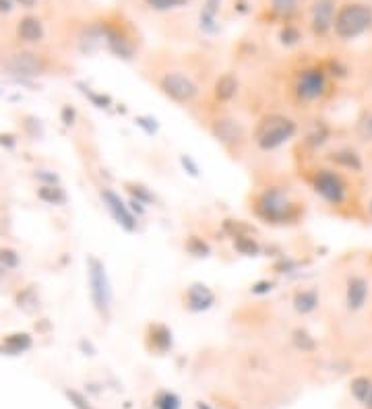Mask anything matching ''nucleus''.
<instances>
[{
	"mask_svg": "<svg viewBox=\"0 0 372 409\" xmlns=\"http://www.w3.org/2000/svg\"><path fill=\"white\" fill-rule=\"evenodd\" d=\"M254 211L260 219H265L267 223H275V225H283V223H291L298 219L300 215V207L298 202H293L289 198V194L283 188H265L256 200H254Z\"/></svg>",
	"mask_w": 372,
	"mask_h": 409,
	"instance_id": "f257e3e1",
	"label": "nucleus"
},
{
	"mask_svg": "<svg viewBox=\"0 0 372 409\" xmlns=\"http://www.w3.org/2000/svg\"><path fill=\"white\" fill-rule=\"evenodd\" d=\"M298 132V124L283 114H267L254 128V143L262 151H273L291 140Z\"/></svg>",
	"mask_w": 372,
	"mask_h": 409,
	"instance_id": "f03ea898",
	"label": "nucleus"
},
{
	"mask_svg": "<svg viewBox=\"0 0 372 409\" xmlns=\"http://www.w3.org/2000/svg\"><path fill=\"white\" fill-rule=\"evenodd\" d=\"M372 27V6L362 2L343 4L333 19V31L339 39H355Z\"/></svg>",
	"mask_w": 372,
	"mask_h": 409,
	"instance_id": "7ed1b4c3",
	"label": "nucleus"
},
{
	"mask_svg": "<svg viewBox=\"0 0 372 409\" xmlns=\"http://www.w3.org/2000/svg\"><path fill=\"white\" fill-rule=\"evenodd\" d=\"M87 279H89V295L93 308L101 318H107L112 310V285L105 264L95 256L87 258Z\"/></svg>",
	"mask_w": 372,
	"mask_h": 409,
	"instance_id": "20e7f679",
	"label": "nucleus"
},
{
	"mask_svg": "<svg viewBox=\"0 0 372 409\" xmlns=\"http://www.w3.org/2000/svg\"><path fill=\"white\" fill-rule=\"evenodd\" d=\"M312 188L324 202H329L333 207L343 204L347 198V182L343 180V176L339 171L329 169V167H320L314 171Z\"/></svg>",
	"mask_w": 372,
	"mask_h": 409,
	"instance_id": "39448f33",
	"label": "nucleus"
},
{
	"mask_svg": "<svg viewBox=\"0 0 372 409\" xmlns=\"http://www.w3.org/2000/svg\"><path fill=\"white\" fill-rule=\"evenodd\" d=\"M159 89L165 97H169L176 103H192L198 97V85L184 72H165L159 78Z\"/></svg>",
	"mask_w": 372,
	"mask_h": 409,
	"instance_id": "423d86ee",
	"label": "nucleus"
},
{
	"mask_svg": "<svg viewBox=\"0 0 372 409\" xmlns=\"http://www.w3.org/2000/svg\"><path fill=\"white\" fill-rule=\"evenodd\" d=\"M327 93V70L312 66L296 76V95L302 101H316Z\"/></svg>",
	"mask_w": 372,
	"mask_h": 409,
	"instance_id": "0eeeda50",
	"label": "nucleus"
},
{
	"mask_svg": "<svg viewBox=\"0 0 372 409\" xmlns=\"http://www.w3.org/2000/svg\"><path fill=\"white\" fill-rule=\"evenodd\" d=\"M99 196H101L105 209L110 211V215L114 217V221L120 227H124L126 231H134L136 229V215L128 209V204L120 198V194H116L112 188H103L99 192Z\"/></svg>",
	"mask_w": 372,
	"mask_h": 409,
	"instance_id": "6e6552de",
	"label": "nucleus"
},
{
	"mask_svg": "<svg viewBox=\"0 0 372 409\" xmlns=\"http://www.w3.org/2000/svg\"><path fill=\"white\" fill-rule=\"evenodd\" d=\"M6 68L10 70V74L21 78L37 76L45 70V60L35 52H17L6 60Z\"/></svg>",
	"mask_w": 372,
	"mask_h": 409,
	"instance_id": "1a4fd4ad",
	"label": "nucleus"
},
{
	"mask_svg": "<svg viewBox=\"0 0 372 409\" xmlns=\"http://www.w3.org/2000/svg\"><path fill=\"white\" fill-rule=\"evenodd\" d=\"M335 0H314L310 8V21H312V31L316 35H327L333 29V19H335Z\"/></svg>",
	"mask_w": 372,
	"mask_h": 409,
	"instance_id": "9d476101",
	"label": "nucleus"
},
{
	"mask_svg": "<svg viewBox=\"0 0 372 409\" xmlns=\"http://www.w3.org/2000/svg\"><path fill=\"white\" fill-rule=\"evenodd\" d=\"M370 295V285L362 275L347 277L345 283V306L349 312H358L366 306V300Z\"/></svg>",
	"mask_w": 372,
	"mask_h": 409,
	"instance_id": "9b49d317",
	"label": "nucleus"
},
{
	"mask_svg": "<svg viewBox=\"0 0 372 409\" xmlns=\"http://www.w3.org/2000/svg\"><path fill=\"white\" fill-rule=\"evenodd\" d=\"M215 304V293L211 291V287H207L205 283H192L186 289L184 295V306L190 312H205Z\"/></svg>",
	"mask_w": 372,
	"mask_h": 409,
	"instance_id": "f8f14e48",
	"label": "nucleus"
},
{
	"mask_svg": "<svg viewBox=\"0 0 372 409\" xmlns=\"http://www.w3.org/2000/svg\"><path fill=\"white\" fill-rule=\"evenodd\" d=\"M147 345L151 351H157V353H165L172 349L174 345V335H172V328L163 322H153L147 326Z\"/></svg>",
	"mask_w": 372,
	"mask_h": 409,
	"instance_id": "ddd939ff",
	"label": "nucleus"
},
{
	"mask_svg": "<svg viewBox=\"0 0 372 409\" xmlns=\"http://www.w3.org/2000/svg\"><path fill=\"white\" fill-rule=\"evenodd\" d=\"M213 134L217 136V140H221L225 145H231V143H238L242 138V126L238 124V120L223 118V120H217L215 122Z\"/></svg>",
	"mask_w": 372,
	"mask_h": 409,
	"instance_id": "4468645a",
	"label": "nucleus"
},
{
	"mask_svg": "<svg viewBox=\"0 0 372 409\" xmlns=\"http://www.w3.org/2000/svg\"><path fill=\"white\" fill-rule=\"evenodd\" d=\"M17 33L23 41L37 43V41L43 39V25L37 17H23L19 27H17Z\"/></svg>",
	"mask_w": 372,
	"mask_h": 409,
	"instance_id": "2eb2a0df",
	"label": "nucleus"
},
{
	"mask_svg": "<svg viewBox=\"0 0 372 409\" xmlns=\"http://www.w3.org/2000/svg\"><path fill=\"white\" fill-rule=\"evenodd\" d=\"M318 302H320V295L314 287H308V289H298L293 293V310L298 314H310L318 308Z\"/></svg>",
	"mask_w": 372,
	"mask_h": 409,
	"instance_id": "dca6fc26",
	"label": "nucleus"
},
{
	"mask_svg": "<svg viewBox=\"0 0 372 409\" xmlns=\"http://www.w3.org/2000/svg\"><path fill=\"white\" fill-rule=\"evenodd\" d=\"M329 159L343 167V169H349V171H362L364 163H362V157L353 151V149H337L329 155Z\"/></svg>",
	"mask_w": 372,
	"mask_h": 409,
	"instance_id": "f3484780",
	"label": "nucleus"
},
{
	"mask_svg": "<svg viewBox=\"0 0 372 409\" xmlns=\"http://www.w3.org/2000/svg\"><path fill=\"white\" fill-rule=\"evenodd\" d=\"M213 93H215V99L217 101H231L234 97H236V93H238V78L231 74V72H225V74H221L217 81H215V89H213Z\"/></svg>",
	"mask_w": 372,
	"mask_h": 409,
	"instance_id": "a211bd4d",
	"label": "nucleus"
},
{
	"mask_svg": "<svg viewBox=\"0 0 372 409\" xmlns=\"http://www.w3.org/2000/svg\"><path fill=\"white\" fill-rule=\"evenodd\" d=\"M31 345H33V339L29 333H10L2 339L4 353H8V355L25 353L27 349H31Z\"/></svg>",
	"mask_w": 372,
	"mask_h": 409,
	"instance_id": "6ab92c4d",
	"label": "nucleus"
},
{
	"mask_svg": "<svg viewBox=\"0 0 372 409\" xmlns=\"http://www.w3.org/2000/svg\"><path fill=\"white\" fill-rule=\"evenodd\" d=\"M37 198L48 202V204H64L66 202V192L60 184H41L37 188Z\"/></svg>",
	"mask_w": 372,
	"mask_h": 409,
	"instance_id": "aec40b11",
	"label": "nucleus"
},
{
	"mask_svg": "<svg viewBox=\"0 0 372 409\" xmlns=\"http://www.w3.org/2000/svg\"><path fill=\"white\" fill-rule=\"evenodd\" d=\"M234 248L244 254V256H256L260 252V244L250 235V233H244V235H234Z\"/></svg>",
	"mask_w": 372,
	"mask_h": 409,
	"instance_id": "412c9836",
	"label": "nucleus"
},
{
	"mask_svg": "<svg viewBox=\"0 0 372 409\" xmlns=\"http://www.w3.org/2000/svg\"><path fill=\"white\" fill-rule=\"evenodd\" d=\"M349 388H351V395H353L355 401L366 403V401H368V395H370V390H372V380H370L368 376H355V378L351 380Z\"/></svg>",
	"mask_w": 372,
	"mask_h": 409,
	"instance_id": "4be33fe9",
	"label": "nucleus"
},
{
	"mask_svg": "<svg viewBox=\"0 0 372 409\" xmlns=\"http://www.w3.org/2000/svg\"><path fill=\"white\" fill-rule=\"evenodd\" d=\"M291 341H293V345H296L298 349H302V351H314V349H316L314 337H312L308 331H304V328H296V331L291 333Z\"/></svg>",
	"mask_w": 372,
	"mask_h": 409,
	"instance_id": "5701e85b",
	"label": "nucleus"
},
{
	"mask_svg": "<svg viewBox=\"0 0 372 409\" xmlns=\"http://www.w3.org/2000/svg\"><path fill=\"white\" fill-rule=\"evenodd\" d=\"M186 250L192 254V256H209L211 254V248H209V244L203 240V238H198V235H190L188 240H186Z\"/></svg>",
	"mask_w": 372,
	"mask_h": 409,
	"instance_id": "b1692460",
	"label": "nucleus"
},
{
	"mask_svg": "<svg viewBox=\"0 0 372 409\" xmlns=\"http://www.w3.org/2000/svg\"><path fill=\"white\" fill-rule=\"evenodd\" d=\"M355 132H358V136H360L362 140L372 143V109L364 112V116L358 120V124H355Z\"/></svg>",
	"mask_w": 372,
	"mask_h": 409,
	"instance_id": "393cba45",
	"label": "nucleus"
},
{
	"mask_svg": "<svg viewBox=\"0 0 372 409\" xmlns=\"http://www.w3.org/2000/svg\"><path fill=\"white\" fill-rule=\"evenodd\" d=\"M126 186H128L130 198H134V200L143 202L145 207H147V204H151V202L155 200L153 192H151V190H149L147 186H143V184H126Z\"/></svg>",
	"mask_w": 372,
	"mask_h": 409,
	"instance_id": "a878e982",
	"label": "nucleus"
},
{
	"mask_svg": "<svg viewBox=\"0 0 372 409\" xmlns=\"http://www.w3.org/2000/svg\"><path fill=\"white\" fill-rule=\"evenodd\" d=\"M155 407L157 409H180V397L174 395V392H159L157 399H155Z\"/></svg>",
	"mask_w": 372,
	"mask_h": 409,
	"instance_id": "bb28decb",
	"label": "nucleus"
},
{
	"mask_svg": "<svg viewBox=\"0 0 372 409\" xmlns=\"http://www.w3.org/2000/svg\"><path fill=\"white\" fill-rule=\"evenodd\" d=\"M271 8L279 17H289L298 8V0H271Z\"/></svg>",
	"mask_w": 372,
	"mask_h": 409,
	"instance_id": "cd10ccee",
	"label": "nucleus"
},
{
	"mask_svg": "<svg viewBox=\"0 0 372 409\" xmlns=\"http://www.w3.org/2000/svg\"><path fill=\"white\" fill-rule=\"evenodd\" d=\"M279 39H281V43H283V45H296V43L302 39V33H300V29H298V27H293V25H285V27L279 31Z\"/></svg>",
	"mask_w": 372,
	"mask_h": 409,
	"instance_id": "c85d7f7f",
	"label": "nucleus"
},
{
	"mask_svg": "<svg viewBox=\"0 0 372 409\" xmlns=\"http://www.w3.org/2000/svg\"><path fill=\"white\" fill-rule=\"evenodd\" d=\"M19 264V254L12 248H0V266L6 269H14Z\"/></svg>",
	"mask_w": 372,
	"mask_h": 409,
	"instance_id": "c756f323",
	"label": "nucleus"
},
{
	"mask_svg": "<svg viewBox=\"0 0 372 409\" xmlns=\"http://www.w3.org/2000/svg\"><path fill=\"white\" fill-rule=\"evenodd\" d=\"M153 10H172V8H180L184 6L188 0H145Z\"/></svg>",
	"mask_w": 372,
	"mask_h": 409,
	"instance_id": "7c9ffc66",
	"label": "nucleus"
},
{
	"mask_svg": "<svg viewBox=\"0 0 372 409\" xmlns=\"http://www.w3.org/2000/svg\"><path fill=\"white\" fill-rule=\"evenodd\" d=\"M29 304H37V295H35V291L29 287V289H25V291H21L19 295H17V306L19 308H23L25 312H31V308H29Z\"/></svg>",
	"mask_w": 372,
	"mask_h": 409,
	"instance_id": "2f4dec72",
	"label": "nucleus"
},
{
	"mask_svg": "<svg viewBox=\"0 0 372 409\" xmlns=\"http://www.w3.org/2000/svg\"><path fill=\"white\" fill-rule=\"evenodd\" d=\"M327 136H329V128H327L324 124H318V126L314 128V132L308 134V143L314 145V147H320V145L327 140Z\"/></svg>",
	"mask_w": 372,
	"mask_h": 409,
	"instance_id": "473e14b6",
	"label": "nucleus"
},
{
	"mask_svg": "<svg viewBox=\"0 0 372 409\" xmlns=\"http://www.w3.org/2000/svg\"><path fill=\"white\" fill-rule=\"evenodd\" d=\"M64 395H66V399L72 403V407H76V409H93L91 405H89V401L81 395V392H76V390H70V388H66L64 390Z\"/></svg>",
	"mask_w": 372,
	"mask_h": 409,
	"instance_id": "72a5a7b5",
	"label": "nucleus"
},
{
	"mask_svg": "<svg viewBox=\"0 0 372 409\" xmlns=\"http://www.w3.org/2000/svg\"><path fill=\"white\" fill-rule=\"evenodd\" d=\"M136 124H138L147 134H155V132H157V120L151 118V116H138V118H136Z\"/></svg>",
	"mask_w": 372,
	"mask_h": 409,
	"instance_id": "f704fd0d",
	"label": "nucleus"
},
{
	"mask_svg": "<svg viewBox=\"0 0 372 409\" xmlns=\"http://www.w3.org/2000/svg\"><path fill=\"white\" fill-rule=\"evenodd\" d=\"M87 97H89V99H91V103H93V105H97V107H107V105L112 103V99H110L107 95H103V93L87 91Z\"/></svg>",
	"mask_w": 372,
	"mask_h": 409,
	"instance_id": "c9c22d12",
	"label": "nucleus"
},
{
	"mask_svg": "<svg viewBox=\"0 0 372 409\" xmlns=\"http://www.w3.org/2000/svg\"><path fill=\"white\" fill-rule=\"evenodd\" d=\"M60 118H62V124H64V126H72V124H74V120H76V112H74V107H72V105H62V109H60Z\"/></svg>",
	"mask_w": 372,
	"mask_h": 409,
	"instance_id": "e433bc0d",
	"label": "nucleus"
},
{
	"mask_svg": "<svg viewBox=\"0 0 372 409\" xmlns=\"http://www.w3.org/2000/svg\"><path fill=\"white\" fill-rule=\"evenodd\" d=\"M35 178L41 182V184H58V176L50 169H37L35 171Z\"/></svg>",
	"mask_w": 372,
	"mask_h": 409,
	"instance_id": "4c0bfd02",
	"label": "nucleus"
},
{
	"mask_svg": "<svg viewBox=\"0 0 372 409\" xmlns=\"http://www.w3.org/2000/svg\"><path fill=\"white\" fill-rule=\"evenodd\" d=\"M180 163L184 165V169H186L192 178H196V176H198V165L192 161V157H190V155H182V157H180Z\"/></svg>",
	"mask_w": 372,
	"mask_h": 409,
	"instance_id": "58836bf2",
	"label": "nucleus"
},
{
	"mask_svg": "<svg viewBox=\"0 0 372 409\" xmlns=\"http://www.w3.org/2000/svg\"><path fill=\"white\" fill-rule=\"evenodd\" d=\"M273 281H267V279H262V281H256L254 285H252V293H256V295H265V293H269L271 289H273Z\"/></svg>",
	"mask_w": 372,
	"mask_h": 409,
	"instance_id": "ea45409f",
	"label": "nucleus"
},
{
	"mask_svg": "<svg viewBox=\"0 0 372 409\" xmlns=\"http://www.w3.org/2000/svg\"><path fill=\"white\" fill-rule=\"evenodd\" d=\"M128 209H130L136 217L145 213V204H143V202H138V200H134V198H130V200H128Z\"/></svg>",
	"mask_w": 372,
	"mask_h": 409,
	"instance_id": "a19ab883",
	"label": "nucleus"
},
{
	"mask_svg": "<svg viewBox=\"0 0 372 409\" xmlns=\"http://www.w3.org/2000/svg\"><path fill=\"white\" fill-rule=\"evenodd\" d=\"M0 145H6L8 149L14 147V136L12 134H0Z\"/></svg>",
	"mask_w": 372,
	"mask_h": 409,
	"instance_id": "79ce46f5",
	"label": "nucleus"
},
{
	"mask_svg": "<svg viewBox=\"0 0 372 409\" xmlns=\"http://www.w3.org/2000/svg\"><path fill=\"white\" fill-rule=\"evenodd\" d=\"M12 8V0H0V12H8Z\"/></svg>",
	"mask_w": 372,
	"mask_h": 409,
	"instance_id": "37998d69",
	"label": "nucleus"
},
{
	"mask_svg": "<svg viewBox=\"0 0 372 409\" xmlns=\"http://www.w3.org/2000/svg\"><path fill=\"white\" fill-rule=\"evenodd\" d=\"M196 409H213V407H209L207 403H203V401H198V403H196Z\"/></svg>",
	"mask_w": 372,
	"mask_h": 409,
	"instance_id": "c03bdc74",
	"label": "nucleus"
},
{
	"mask_svg": "<svg viewBox=\"0 0 372 409\" xmlns=\"http://www.w3.org/2000/svg\"><path fill=\"white\" fill-rule=\"evenodd\" d=\"M364 405H366V409H372V390H370V395H368V401H366Z\"/></svg>",
	"mask_w": 372,
	"mask_h": 409,
	"instance_id": "a18cd8bd",
	"label": "nucleus"
},
{
	"mask_svg": "<svg viewBox=\"0 0 372 409\" xmlns=\"http://www.w3.org/2000/svg\"><path fill=\"white\" fill-rule=\"evenodd\" d=\"M368 209H370V215H372V198H370V204H368Z\"/></svg>",
	"mask_w": 372,
	"mask_h": 409,
	"instance_id": "49530a36",
	"label": "nucleus"
},
{
	"mask_svg": "<svg viewBox=\"0 0 372 409\" xmlns=\"http://www.w3.org/2000/svg\"><path fill=\"white\" fill-rule=\"evenodd\" d=\"M211 2H215V0H211Z\"/></svg>",
	"mask_w": 372,
	"mask_h": 409,
	"instance_id": "de8ad7c7",
	"label": "nucleus"
}]
</instances>
